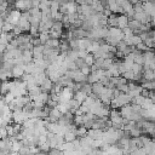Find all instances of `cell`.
<instances>
[{"mask_svg": "<svg viewBox=\"0 0 155 155\" xmlns=\"http://www.w3.org/2000/svg\"><path fill=\"white\" fill-rule=\"evenodd\" d=\"M7 92H10V85H8V80L0 81V96L6 94Z\"/></svg>", "mask_w": 155, "mask_h": 155, "instance_id": "obj_22", "label": "cell"}, {"mask_svg": "<svg viewBox=\"0 0 155 155\" xmlns=\"http://www.w3.org/2000/svg\"><path fill=\"white\" fill-rule=\"evenodd\" d=\"M79 70H80V71H81L84 75H86V76H87V75L91 73V68H90L88 65H86V64H84V65H82V67H81Z\"/></svg>", "mask_w": 155, "mask_h": 155, "instance_id": "obj_47", "label": "cell"}, {"mask_svg": "<svg viewBox=\"0 0 155 155\" xmlns=\"http://www.w3.org/2000/svg\"><path fill=\"white\" fill-rule=\"evenodd\" d=\"M56 108L62 113V114H65L67 111H69V104H68V102L65 103V102H58L57 103V105H56Z\"/></svg>", "mask_w": 155, "mask_h": 155, "instance_id": "obj_23", "label": "cell"}, {"mask_svg": "<svg viewBox=\"0 0 155 155\" xmlns=\"http://www.w3.org/2000/svg\"><path fill=\"white\" fill-rule=\"evenodd\" d=\"M28 11H29V13H30L31 17H36V18L41 19V11L39 10V7H31Z\"/></svg>", "mask_w": 155, "mask_h": 155, "instance_id": "obj_32", "label": "cell"}, {"mask_svg": "<svg viewBox=\"0 0 155 155\" xmlns=\"http://www.w3.org/2000/svg\"><path fill=\"white\" fill-rule=\"evenodd\" d=\"M120 105H125V104H128V103H131V97L127 94V93H122V92H120L115 98H114Z\"/></svg>", "mask_w": 155, "mask_h": 155, "instance_id": "obj_11", "label": "cell"}, {"mask_svg": "<svg viewBox=\"0 0 155 155\" xmlns=\"http://www.w3.org/2000/svg\"><path fill=\"white\" fill-rule=\"evenodd\" d=\"M25 155H31V154H25Z\"/></svg>", "mask_w": 155, "mask_h": 155, "instance_id": "obj_60", "label": "cell"}, {"mask_svg": "<svg viewBox=\"0 0 155 155\" xmlns=\"http://www.w3.org/2000/svg\"><path fill=\"white\" fill-rule=\"evenodd\" d=\"M75 134H76V137H78V138L85 137V136L87 134V128H86L85 126H82V125H80V126H76V130H75Z\"/></svg>", "mask_w": 155, "mask_h": 155, "instance_id": "obj_24", "label": "cell"}, {"mask_svg": "<svg viewBox=\"0 0 155 155\" xmlns=\"http://www.w3.org/2000/svg\"><path fill=\"white\" fill-rule=\"evenodd\" d=\"M68 45H69V48L71 50H78V39H71L68 41Z\"/></svg>", "mask_w": 155, "mask_h": 155, "instance_id": "obj_46", "label": "cell"}, {"mask_svg": "<svg viewBox=\"0 0 155 155\" xmlns=\"http://www.w3.org/2000/svg\"><path fill=\"white\" fill-rule=\"evenodd\" d=\"M63 23L61 22V21H54L53 22V24H52V28L51 29H53V30H58V31H63Z\"/></svg>", "mask_w": 155, "mask_h": 155, "instance_id": "obj_40", "label": "cell"}, {"mask_svg": "<svg viewBox=\"0 0 155 155\" xmlns=\"http://www.w3.org/2000/svg\"><path fill=\"white\" fill-rule=\"evenodd\" d=\"M91 41L88 38H81V39H78V50H86L88 48V46L91 45Z\"/></svg>", "mask_w": 155, "mask_h": 155, "instance_id": "obj_16", "label": "cell"}, {"mask_svg": "<svg viewBox=\"0 0 155 155\" xmlns=\"http://www.w3.org/2000/svg\"><path fill=\"white\" fill-rule=\"evenodd\" d=\"M62 34H63V31H58V30H53V29H50L48 30V35L52 39H61Z\"/></svg>", "mask_w": 155, "mask_h": 155, "instance_id": "obj_35", "label": "cell"}, {"mask_svg": "<svg viewBox=\"0 0 155 155\" xmlns=\"http://www.w3.org/2000/svg\"><path fill=\"white\" fill-rule=\"evenodd\" d=\"M140 108H142V109H154V108H155V105H154V102H153L151 99L145 98V99H144V102L142 103Z\"/></svg>", "mask_w": 155, "mask_h": 155, "instance_id": "obj_30", "label": "cell"}, {"mask_svg": "<svg viewBox=\"0 0 155 155\" xmlns=\"http://www.w3.org/2000/svg\"><path fill=\"white\" fill-rule=\"evenodd\" d=\"M63 138H64V142H73L74 139H76V134H75V131H71V130H68L64 132L63 134Z\"/></svg>", "mask_w": 155, "mask_h": 155, "instance_id": "obj_20", "label": "cell"}, {"mask_svg": "<svg viewBox=\"0 0 155 155\" xmlns=\"http://www.w3.org/2000/svg\"><path fill=\"white\" fill-rule=\"evenodd\" d=\"M140 86H142L143 88H145V90L151 91V90L155 88V82H154V81H143Z\"/></svg>", "mask_w": 155, "mask_h": 155, "instance_id": "obj_34", "label": "cell"}, {"mask_svg": "<svg viewBox=\"0 0 155 155\" xmlns=\"http://www.w3.org/2000/svg\"><path fill=\"white\" fill-rule=\"evenodd\" d=\"M33 53V59H44V45H39V46H34L31 50Z\"/></svg>", "mask_w": 155, "mask_h": 155, "instance_id": "obj_9", "label": "cell"}, {"mask_svg": "<svg viewBox=\"0 0 155 155\" xmlns=\"http://www.w3.org/2000/svg\"><path fill=\"white\" fill-rule=\"evenodd\" d=\"M142 6H143V11H144L150 18H154V13H155V5H154V1H153V0L144 1V2H142Z\"/></svg>", "mask_w": 155, "mask_h": 155, "instance_id": "obj_4", "label": "cell"}, {"mask_svg": "<svg viewBox=\"0 0 155 155\" xmlns=\"http://www.w3.org/2000/svg\"><path fill=\"white\" fill-rule=\"evenodd\" d=\"M140 91H142V86H140V85H136V87H134L133 90L128 91V92H127V94H128L131 98H133V97L139 96V94H140Z\"/></svg>", "mask_w": 155, "mask_h": 155, "instance_id": "obj_28", "label": "cell"}, {"mask_svg": "<svg viewBox=\"0 0 155 155\" xmlns=\"http://www.w3.org/2000/svg\"><path fill=\"white\" fill-rule=\"evenodd\" d=\"M7 1H8V2H11V1H12V0H7Z\"/></svg>", "mask_w": 155, "mask_h": 155, "instance_id": "obj_58", "label": "cell"}, {"mask_svg": "<svg viewBox=\"0 0 155 155\" xmlns=\"http://www.w3.org/2000/svg\"><path fill=\"white\" fill-rule=\"evenodd\" d=\"M23 74H24V64L23 63L15 64L13 68L11 69V75L13 79H21Z\"/></svg>", "mask_w": 155, "mask_h": 155, "instance_id": "obj_6", "label": "cell"}, {"mask_svg": "<svg viewBox=\"0 0 155 155\" xmlns=\"http://www.w3.org/2000/svg\"><path fill=\"white\" fill-rule=\"evenodd\" d=\"M74 62H75V65H76V68H78V69H80V68H81V67L85 64L84 58H76Z\"/></svg>", "mask_w": 155, "mask_h": 155, "instance_id": "obj_50", "label": "cell"}, {"mask_svg": "<svg viewBox=\"0 0 155 155\" xmlns=\"http://www.w3.org/2000/svg\"><path fill=\"white\" fill-rule=\"evenodd\" d=\"M115 1H116V4H117L119 6H122V5H124V4H125L127 0H115Z\"/></svg>", "mask_w": 155, "mask_h": 155, "instance_id": "obj_54", "label": "cell"}, {"mask_svg": "<svg viewBox=\"0 0 155 155\" xmlns=\"http://www.w3.org/2000/svg\"><path fill=\"white\" fill-rule=\"evenodd\" d=\"M128 133H130V137H139V136L143 134V133H142V128L138 127V126H134L133 128H131V130L128 131Z\"/></svg>", "mask_w": 155, "mask_h": 155, "instance_id": "obj_31", "label": "cell"}, {"mask_svg": "<svg viewBox=\"0 0 155 155\" xmlns=\"http://www.w3.org/2000/svg\"><path fill=\"white\" fill-rule=\"evenodd\" d=\"M86 97H87V94H86L85 92H82L81 90L75 91V92H74V96H73V98H74V99H76V101L80 103V104H81V103H82V102L86 99Z\"/></svg>", "mask_w": 155, "mask_h": 155, "instance_id": "obj_21", "label": "cell"}, {"mask_svg": "<svg viewBox=\"0 0 155 155\" xmlns=\"http://www.w3.org/2000/svg\"><path fill=\"white\" fill-rule=\"evenodd\" d=\"M82 92H85L87 96L92 92V88H91V84H88V82H82V86H81V88H80Z\"/></svg>", "mask_w": 155, "mask_h": 155, "instance_id": "obj_39", "label": "cell"}, {"mask_svg": "<svg viewBox=\"0 0 155 155\" xmlns=\"http://www.w3.org/2000/svg\"><path fill=\"white\" fill-rule=\"evenodd\" d=\"M120 92H122V93H127V91H128V88H127V82L126 84H122V85H117V86H115Z\"/></svg>", "mask_w": 155, "mask_h": 155, "instance_id": "obj_49", "label": "cell"}, {"mask_svg": "<svg viewBox=\"0 0 155 155\" xmlns=\"http://www.w3.org/2000/svg\"><path fill=\"white\" fill-rule=\"evenodd\" d=\"M91 88H92V93H94L97 96V98H98V96L104 91V85L102 82H99V81H96V82L91 84Z\"/></svg>", "mask_w": 155, "mask_h": 155, "instance_id": "obj_14", "label": "cell"}, {"mask_svg": "<svg viewBox=\"0 0 155 155\" xmlns=\"http://www.w3.org/2000/svg\"><path fill=\"white\" fill-rule=\"evenodd\" d=\"M78 13L85 16V17H88L93 13H96L93 11V8L91 7V5H87V4H82V5H78V10H76Z\"/></svg>", "mask_w": 155, "mask_h": 155, "instance_id": "obj_5", "label": "cell"}, {"mask_svg": "<svg viewBox=\"0 0 155 155\" xmlns=\"http://www.w3.org/2000/svg\"><path fill=\"white\" fill-rule=\"evenodd\" d=\"M13 6L16 10L28 11L29 8H31V0H15Z\"/></svg>", "mask_w": 155, "mask_h": 155, "instance_id": "obj_3", "label": "cell"}, {"mask_svg": "<svg viewBox=\"0 0 155 155\" xmlns=\"http://www.w3.org/2000/svg\"><path fill=\"white\" fill-rule=\"evenodd\" d=\"M39 86H40V88H41V91H42V92H47V93H48V92L51 91L52 86H53V82H52V81L46 76V78H45V80H44Z\"/></svg>", "mask_w": 155, "mask_h": 155, "instance_id": "obj_17", "label": "cell"}, {"mask_svg": "<svg viewBox=\"0 0 155 155\" xmlns=\"http://www.w3.org/2000/svg\"><path fill=\"white\" fill-rule=\"evenodd\" d=\"M23 31H22V29L18 27V25H15L13 27V29H12V34L15 35V36H17V35H19V34H22Z\"/></svg>", "mask_w": 155, "mask_h": 155, "instance_id": "obj_51", "label": "cell"}, {"mask_svg": "<svg viewBox=\"0 0 155 155\" xmlns=\"http://www.w3.org/2000/svg\"><path fill=\"white\" fill-rule=\"evenodd\" d=\"M87 137H90L91 139H102L103 137V130L99 128H88L87 130Z\"/></svg>", "mask_w": 155, "mask_h": 155, "instance_id": "obj_8", "label": "cell"}, {"mask_svg": "<svg viewBox=\"0 0 155 155\" xmlns=\"http://www.w3.org/2000/svg\"><path fill=\"white\" fill-rule=\"evenodd\" d=\"M29 35L31 36V38H34V36H38L39 35V27H34V25H30V28H29Z\"/></svg>", "mask_w": 155, "mask_h": 155, "instance_id": "obj_43", "label": "cell"}, {"mask_svg": "<svg viewBox=\"0 0 155 155\" xmlns=\"http://www.w3.org/2000/svg\"><path fill=\"white\" fill-rule=\"evenodd\" d=\"M136 50H138V51H140V52H145V51H149V50H153V48H149V47H147L145 46V44L142 41V42H139V44H137L136 46Z\"/></svg>", "mask_w": 155, "mask_h": 155, "instance_id": "obj_42", "label": "cell"}, {"mask_svg": "<svg viewBox=\"0 0 155 155\" xmlns=\"http://www.w3.org/2000/svg\"><path fill=\"white\" fill-rule=\"evenodd\" d=\"M1 98H2V101L5 102V104H10V103L15 99V96H13V93H12V92H7L6 94L1 96Z\"/></svg>", "mask_w": 155, "mask_h": 155, "instance_id": "obj_33", "label": "cell"}, {"mask_svg": "<svg viewBox=\"0 0 155 155\" xmlns=\"http://www.w3.org/2000/svg\"><path fill=\"white\" fill-rule=\"evenodd\" d=\"M102 13H103L104 16H107V17H108V16H110V15H111V11H110V10H109V8L105 6V7H104V10L102 11Z\"/></svg>", "mask_w": 155, "mask_h": 155, "instance_id": "obj_53", "label": "cell"}, {"mask_svg": "<svg viewBox=\"0 0 155 155\" xmlns=\"http://www.w3.org/2000/svg\"><path fill=\"white\" fill-rule=\"evenodd\" d=\"M130 155H148V154H147V151L144 150V148L142 147V148H137L136 150L131 151Z\"/></svg>", "mask_w": 155, "mask_h": 155, "instance_id": "obj_44", "label": "cell"}, {"mask_svg": "<svg viewBox=\"0 0 155 155\" xmlns=\"http://www.w3.org/2000/svg\"><path fill=\"white\" fill-rule=\"evenodd\" d=\"M61 6H63V7L65 8L67 13H75L76 10H78V4H76L74 0H68L65 4H63V5H61Z\"/></svg>", "mask_w": 155, "mask_h": 155, "instance_id": "obj_12", "label": "cell"}, {"mask_svg": "<svg viewBox=\"0 0 155 155\" xmlns=\"http://www.w3.org/2000/svg\"><path fill=\"white\" fill-rule=\"evenodd\" d=\"M30 44H31L33 46H39V45H41V44H40V40H39L38 36L31 38V39H30Z\"/></svg>", "mask_w": 155, "mask_h": 155, "instance_id": "obj_52", "label": "cell"}, {"mask_svg": "<svg viewBox=\"0 0 155 155\" xmlns=\"http://www.w3.org/2000/svg\"><path fill=\"white\" fill-rule=\"evenodd\" d=\"M107 24H108V27H116L117 25V16L115 13H111L110 16H108Z\"/></svg>", "mask_w": 155, "mask_h": 155, "instance_id": "obj_25", "label": "cell"}, {"mask_svg": "<svg viewBox=\"0 0 155 155\" xmlns=\"http://www.w3.org/2000/svg\"><path fill=\"white\" fill-rule=\"evenodd\" d=\"M21 11L19 10H11V11H8V15H7V17L4 19L5 22H8V23H11V24H13V25H17L18 24V21H19V17H21Z\"/></svg>", "mask_w": 155, "mask_h": 155, "instance_id": "obj_1", "label": "cell"}, {"mask_svg": "<svg viewBox=\"0 0 155 155\" xmlns=\"http://www.w3.org/2000/svg\"><path fill=\"white\" fill-rule=\"evenodd\" d=\"M120 110V114H121V116L122 117H127L131 113H132V104L131 103H128V104H125V105H121L120 108H119Z\"/></svg>", "mask_w": 155, "mask_h": 155, "instance_id": "obj_19", "label": "cell"}, {"mask_svg": "<svg viewBox=\"0 0 155 155\" xmlns=\"http://www.w3.org/2000/svg\"><path fill=\"white\" fill-rule=\"evenodd\" d=\"M93 61H94V57H93V54H92V53H87V54H86V57L84 58L85 64H86V65H88V67H91V65L93 64Z\"/></svg>", "mask_w": 155, "mask_h": 155, "instance_id": "obj_38", "label": "cell"}, {"mask_svg": "<svg viewBox=\"0 0 155 155\" xmlns=\"http://www.w3.org/2000/svg\"><path fill=\"white\" fill-rule=\"evenodd\" d=\"M144 1H149V0H143V2H144Z\"/></svg>", "mask_w": 155, "mask_h": 155, "instance_id": "obj_59", "label": "cell"}, {"mask_svg": "<svg viewBox=\"0 0 155 155\" xmlns=\"http://www.w3.org/2000/svg\"><path fill=\"white\" fill-rule=\"evenodd\" d=\"M127 23H128V17H127L126 15L121 13L120 16H117V25H116L117 28L124 29V28L127 27Z\"/></svg>", "mask_w": 155, "mask_h": 155, "instance_id": "obj_18", "label": "cell"}, {"mask_svg": "<svg viewBox=\"0 0 155 155\" xmlns=\"http://www.w3.org/2000/svg\"><path fill=\"white\" fill-rule=\"evenodd\" d=\"M58 96H59V102H65L67 103L73 98L74 91L71 88H69V87H62V90L58 93Z\"/></svg>", "mask_w": 155, "mask_h": 155, "instance_id": "obj_2", "label": "cell"}, {"mask_svg": "<svg viewBox=\"0 0 155 155\" xmlns=\"http://www.w3.org/2000/svg\"><path fill=\"white\" fill-rule=\"evenodd\" d=\"M107 7L111 11V13H124L122 7L119 6L115 0H107Z\"/></svg>", "mask_w": 155, "mask_h": 155, "instance_id": "obj_10", "label": "cell"}, {"mask_svg": "<svg viewBox=\"0 0 155 155\" xmlns=\"http://www.w3.org/2000/svg\"><path fill=\"white\" fill-rule=\"evenodd\" d=\"M39 40H40V44L41 45H45L46 41L50 39V35H48V31H40L39 35H38Z\"/></svg>", "mask_w": 155, "mask_h": 155, "instance_id": "obj_29", "label": "cell"}, {"mask_svg": "<svg viewBox=\"0 0 155 155\" xmlns=\"http://www.w3.org/2000/svg\"><path fill=\"white\" fill-rule=\"evenodd\" d=\"M139 42H142V39L139 38V35L133 34V35L131 36V44H132L133 46H136V45H137V44H139Z\"/></svg>", "mask_w": 155, "mask_h": 155, "instance_id": "obj_45", "label": "cell"}, {"mask_svg": "<svg viewBox=\"0 0 155 155\" xmlns=\"http://www.w3.org/2000/svg\"><path fill=\"white\" fill-rule=\"evenodd\" d=\"M0 34H1V30H0Z\"/></svg>", "mask_w": 155, "mask_h": 155, "instance_id": "obj_61", "label": "cell"}, {"mask_svg": "<svg viewBox=\"0 0 155 155\" xmlns=\"http://www.w3.org/2000/svg\"><path fill=\"white\" fill-rule=\"evenodd\" d=\"M121 76L125 78L127 81H133V79H134V74H133L131 70H126L125 73L121 74Z\"/></svg>", "mask_w": 155, "mask_h": 155, "instance_id": "obj_41", "label": "cell"}, {"mask_svg": "<svg viewBox=\"0 0 155 155\" xmlns=\"http://www.w3.org/2000/svg\"><path fill=\"white\" fill-rule=\"evenodd\" d=\"M121 155H130V153H122Z\"/></svg>", "mask_w": 155, "mask_h": 155, "instance_id": "obj_57", "label": "cell"}, {"mask_svg": "<svg viewBox=\"0 0 155 155\" xmlns=\"http://www.w3.org/2000/svg\"><path fill=\"white\" fill-rule=\"evenodd\" d=\"M15 39L17 40V42H18V46H19V45H24V44H28V42H30V39H31V36H30L29 34L22 33V34H19V35L15 36Z\"/></svg>", "mask_w": 155, "mask_h": 155, "instance_id": "obj_15", "label": "cell"}, {"mask_svg": "<svg viewBox=\"0 0 155 155\" xmlns=\"http://www.w3.org/2000/svg\"><path fill=\"white\" fill-rule=\"evenodd\" d=\"M143 42L145 44V46H147V47H149V48H153V47L155 46V38H153V36H149V38H147V39H145Z\"/></svg>", "mask_w": 155, "mask_h": 155, "instance_id": "obj_37", "label": "cell"}, {"mask_svg": "<svg viewBox=\"0 0 155 155\" xmlns=\"http://www.w3.org/2000/svg\"><path fill=\"white\" fill-rule=\"evenodd\" d=\"M38 147H39L40 151H45V153H47V151L50 150V145H48V143H47V142L41 143V144H40V145H38Z\"/></svg>", "mask_w": 155, "mask_h": 155, "instance_id": "obj_48", "label": "cell"}, {"mask_svg": "<svg viewBox=\"0 0 155 155\" xmlns=\"http://www.w3.org/2000/svg\"><path fill=\"white\" fill-rule=\"evenodd\" d=\"M108 35L109 36H113V38H116L119 41L122 40V38H124L122 29H120L117 27H109L108 28Z\"/></svg>", "mask_w": 155, "mask_h": 155, "instance_id": "obj_7", "label": "cell"}, {"mask_svg": "<svg viewBox=\"0 0 155 155\" xmlns=\"http://www.w3.org/2000/svg\"><path fill=\"white\" fill-rule=\"evenodd\" d=\"M10 78H12V75H11V71H7V70H5L2 67H0V81H5V80H8Z\"/></svg>", "mask_w": 155, "mask_h": 155, "instance_id": "obj_27", "label": "cell"}, {"mask_svg": "<svg viewBox=\"0 0 155 155\" xmlns=\"http://www.w3.org/2000/svg\"><path fill=\"white\" fill-rule=\"evenodd\" d=\"M133 19H137L139 23H142V24H145V23H148L151 18L143 11V12H138V13H134L133 15V17H132Z\"/></svg>", "mask_w": 155, "mask_h": 155, "instance_id": "obj_13", "label": "cell"}, {"mask_svg": "<svg viewBox=\"0 0 155 155\" xmlns=\"http://www.w3.org/2000/svg\"><path fill=\"white\" fill-rule=\"evenodd\" d=\"M45 46H47L50 48H58V46H59V39H52V38H50L46 41Z\"/></svg>", "mask_w": 155, "mask_h": 155, "instance_id": "obj_26", "label": "cell"}, {"mask_svg": "<svg viewBox=\"0 0 155 155\" xmlns=\"http://www.w3.org/2000/svg\"><path fill=\"white\" fill-rule=\"evenodd\" d=\"M127 1H128V2L131 4V5H134V4H137V2L139 1V0H127Z\"/></svg>", "mask_w": 155, "mask_h": 155, "instance_id": "obj_55", "label": "cell"}, {"mask_svg": "<svg viewBox=\"0 0 155 155\" xmlns=\"http://www.w3.org/2000/svg\"><path fill=\"white\" fill-rule=\"evenodd\" d=\"M13 27H15L13 24H11V23H8V22H4L2 28H1V31H4V33H10V31H12Z\"/></svg>", "mask_w": 155, "mask_h": 155, "instance_id": "obj_36", "label": "cell"}, {"mask_svg": "<svg viewBox=\"0 0 155 155\" xmlns=\"http://www.w3.org/2000/svg\"><path fill=\"white\" fill-rule=\"evenodd\" d=\"M35 155H48L47 153H45V151H39V153H36Z\"/></svg>", "mask_w": 155, "mask_h": 155, "instance_id": "obj_56", "label": "cell"}]
</instances>
